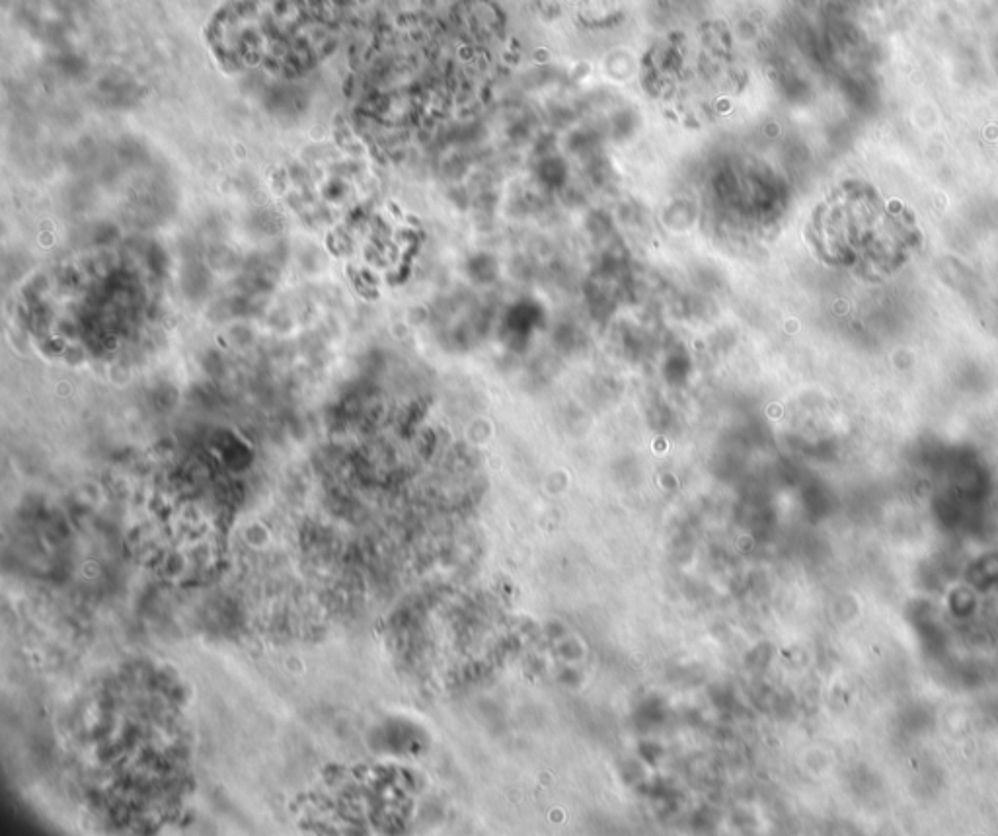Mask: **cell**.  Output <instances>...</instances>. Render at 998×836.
<instances>
[{"label":"cell","mask_w":998,"mask_h":836,"mask_svg":"<svg viewBox=\"0 0 998 836\" xmlns=\"http://www.w3.org/2000/svg\"><path fill=\"white\" fill-rule=\"evenodd\" d=\"M546 4L577 22H599L615 14L620 0H546Z\"/></svg>","instance_id":"2"},{"label":"cell","mask_w":998,"mask_h":836,"mask_svg":"<svg viewBox=\"0 0 998 836\" xmlns=\"http://www.w3.org/2000/svg\"><path fill=\"white\" fill-rule=\"evenodd\" d=\"M211 36L232 67L299 71L332 45L336 12L330 0H231Z\"/></svg>","instance_id":"1"}]
</instances>
